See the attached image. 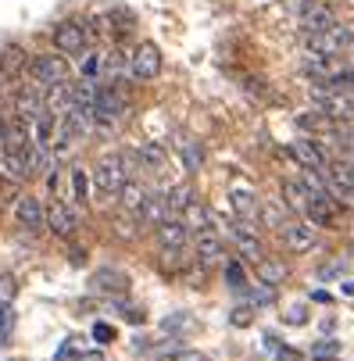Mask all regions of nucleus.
<instances>
[{"instance_id": "1", "label": "nucleus", "mask_w": 354, "mask_h": 361, "mask_svg": "<svg viewBox=\"0 0 354 361\" xmlns=\"http://www.w3.org/2000/svg\"><path fill=\"white\" fill-rule=\"evenodd\" d=\"M93 190L100 197H118V190L129 183V161H126V154H104V158H97L93 165Z\"/></svg>"}, {"instance_id": "2", "label": "nucleus", "mask_w": 354, "mask_h": 361, "mask_svg": "<svg viewBox=\"0 0 354 361\" xmlns=\"http://www.w3.org/2000/svg\"><path fill=\"white\" fill-rule=\"evenodd\" d=\"M308 93H312V104H315L322 115H329L333 122H347V126H354V93L329 90V86H322V82H315Z\"/></svg>"}, {"instance_id": "3", "label": "nucleus", "mask_w": 354, "mask_h": 361, "mask_svg": "<svg viewBox=\"0 0 354 361\" xmlns=\"http://www.w3.org/2000/svg\"><path fill=\"white\" fill-rule=\"evenodd\" d=\"M354 43V25L350 22H336L329 32H315V36H305V50L308 54H340V50H347Z\"/></svg>"}, {"instance_id": "4", "label": "nucleus", "mask_w": 354, "mask_h": 361, "mask_svg": "<svg viewBox=\"0 0 354 361\" xmlns=\"http://www.w3.org/2000/svg\"><path fill=\"white\" fill-rule=\"evenodd\" d=\"M29 75L39 90H50L58 82H68V65L58 54H36V58H29Z\"/></svg>"}, {"instance_id": "5", "label": "nucleus", "mask_w": 354, "mask_h": 361, "mask_svg": "<svg viewBox=\"0 0 354 361\" xmlns=\"http://www.w3.org/2000/svg\"><path fill=\"white\" fill-rule=\"evenodd\" d=\"M336 11L329 4H322V0H308L305 8L297 11V25H300V36H315V32H329L336 25Z\"/></svg>"}, {"instance_id": "6", "label": "nucleus", "mask_w": 354, "mask_h": 361, "mask_svg": "<svg viewBox=\"0 0 354 361\" xmlns=\"http://www.w3.org/2000/svg\"><path fill=\"white\" fill-rule=\"evenodd\" d=\"M279 236H283L286 250H293V254L312 250V247H315V240H319V233H315V222H312V219H286V222L279 226Z\"/></svg>"}, {"instance_id": "7", "label": "nucleus", "mask_w": 354, "mask_h": 361, "mask_svg": "<svg viewBox=\"0 0 354 361\" xmlns=\"http://www.w3.org/2000/svg\"><path fill=\"white\" fill-rule=\"evenodd\" d=\"M286 154H290L300 169H315V172H326V169H329V165H326L322 140H315V136H297V140L286 147Z\"/></svg>"}, {"instance_id": "8", "label": "nucleus", "mask_w": 354, "mask_h": 361, "mask_svg": "<svg viewBox=\"0 0 354 361\" xmlns=\"http://www.w3.org/2000/svg\"><path fill=\"white\" fill-rule=\"evenodd\" d=\"M329 190L336 193L340 204H354V158H336L329 169Z\"/></svg>"}, {"instance_id": "9", "label": "nucleus", "mask_w": 354, "mask_h": 361, "mask_svg": "<svg viewBox=\"0 0 354 361\" xmlns=\"http://www.w3.org/2000/svg\"><path fill=\"white\" fill-rule=\"evenodd\" d=\"M161 72V50H158V43H140L136 50H133V79H140V82H150Z\"/></svg>"}, {"instance_id": "10", "label": "nucleus", "mask_w": 354, "mask_h": 361, "mask_svg": "<svg viewBox=\"0 0 354 361\" xmlns=\"http://www.w3.org/2000/svg\"><path fill=\"white\" fill-rule=\"evenodd\" d=\"M47 229L54 233V236H61V240H68L79 229V215L68 208L65 200H50L47 204Z\"/></svg>"}, {"instance_id": "11", "label": "nucleus", "mask_w": 354, "mask_h": 361, "mask_svg": "<svg viewBox=\"0 0 354 361\" xmlns=\"http://www.w3.org/2000/svg\"><path fill=\"white\" fill-rule=\"evenodd\" d=\"M129 276L122 272V269H111V265H104V269H97L93 276H90V290L93 293H108V297H122V293H129Z\"/></svg>"}, {"instance_id": "12", "label": "nucleus", "mask_w": 354, "mask_h": 361, "mask_svg": "<svg viewBox=\"0 0 354 361\" xmlns=\"http://www.w3.org/2000/svg\"><path fill=\"white\" fill-rule=\"evenodd\" d=\"M229 236H233L240 257H247V262H262V257H265V250H262V236H258L255 222H236V226L229 229Z\"/></svg>"}, {"instance_id": "13", "label": "nucleus", "mask_w": 354, "mask_h": 361, "mask_svg": "<svg viewBox=\"0 0 354 361\" xmlns=\"http://www.w3.org/2000/svg\"><path fill=\"white\" fill-rule=\"evenodd\" d=\"M54 47H58V54H68V58L83 54L86 50V29L79 22H61L54 29Z\"/></svg>"}, {"instance_id": "14", "label": "nucleus", "mask_w": 354, "mask_h": 361, "mask_svg": "<svg viewBox=\"0 0 354 361\" xmlns=\"http://www.w3.org/2000/svg\"><path fill=\"white\" fill-rule=\"evenodd\" d=\"M15 219H18V226L22 229H29V233H39L43 226H47V208L36 200V197H18V204H15Z\"/></svg>"}, {"instance_id": "15", "label": "nucleus", "mask_w": 354, "mask_h": 361, "mask_svg": "<svg viewBox=\"0 0 354 361\" xmlns=\"http://www.w3.org/2000/svg\"><path fill=\"white\" fill-rule=\"evenodd\" d=\"M229 204H233V212H236V219H240V222H255V219L262 215L255 190L243 186V183H233V190H229Z\"/></svg>"}, {"instance_id": "16", "label": "nucleus", "mask_w": 354, "mask_h": 361, "mask_svg": "<svg viewBox=\"0 0 354 361\" xmlns=\"http://www.w3.org/2000/svg\"><path fill=\"white\" fill-rule=\"evenodd\" d=\"M154 236H158V243H161V247H186L193 233L186 229L183 215H169L165 222H158V226H154Z\"/></svg>"}, {"instance_id": "17", "label": "nucleus", "mask_w": 354, "mask_h": 361, "mask_svg": "<svg viewBox=\"0 0 354 361\" xmlns=\"http://www.w3.org/2000/svg\"><path fill=\"white\" fill-rule=\"evenodd\" d=\"M312 186L305 183V179H286L283 183V200H286V208L293 212V215H308V204H312Z\"/></svg>"}, {"instance_id": "18", "label": "nucleus", "mask_w": 354, "mask_h": 361, "mask_svg": "<svg viewBox=\"0 0 354 361\" xmlns=\"http://www.w3.org/2000/svg\"><path fill=\"white\" fill-rule=\"evenodd\" d=\"M336 193L333 190H322V193H312V204H308V215L305 219H312L315 226H326V222H333L336 219Z\"/></svg>"}, {"instance_id": "19", "label": "nucleus", "mask_w": 354, "mask_h": 361, "mask_svg": "<svg viewBox=\"0 0 354 361\" xmlns=\"http://www.w3.org/2000/svg\"><path fill=\"white\" fill-rule=\"evenodd\" d=\"M147 193H150V190H147L143 183H136V179H129V183H126V186L118 190V208L140 219V212H143V200H147Z\"/></svg>"}, {"instance_id": "20", "label": "nucleus", "mask_w": 354, "mask_h": 361, "mask_svg": "<svg viewBox=\"0 0 354 361\" xmlns=\"http://www.w3.org/2000/svg\"><path fill=\"white\" fill-rule=\"evenodd\" d=\"M183 222H186V229H190L193 236H197V233H208V229L215 226V212H212V208H205L200 200H193L190 208L183 212Z\"/></svg>"}, {"instance_id": "21", "label": "nucleus", "mask_w": 354, "mask_h": 361, "mask_svg": "<svg viewBox=\"0 0 354 361\" xmlns=\"http://www.w3.org/2000/svg\"><path fill=\"white\" fill-rule=\"evenodd\" d=\"M169 219V197L165 193H147L143 200V212H140V222L143 226H158Z\"/></svg>"}, {"instance_id": "22", "label": "nucleus", "mask_w": 354, "mask_h": 361, "mask_svg": "<svg viewBox=\"0 0 354 361\" xmlns=\"http://www.w3.org/2000/svg\"><path fill=\"white\" fill-rule=\"evenodd\" d=\"M193 250H197V262L200 265H212L215 257H222V240L208 229V233H197L193 236Z\"/></svg>"}, {"instance_id": "23", "label": "nucleus", "mask_w": 354, "mask_h": 361, "mask_svg": "<svg viewBox=\"0 0 354 361\" xmlns=\"http://www.w3.org/2000/svg\"><path fill=\"white\" fill-rule=\"evenodd\" d=\"M133 158H136V165H140L143 172H158V169L165 165V150H161L158 143H140V147L133 150Z\"/></svg>"}, {"instance_id": "24", "label": "nucleus", "mask_w": 354, "mask_h": 361, "mask_svg": "<svg viewBox=\"0 0 354 361\" xmlns=\"http://www.w3.org/2000/svg\"><path fill=\"white\" fill-rule=\"evenodd\" d=\"M161 269L169 276H183L190 269V257H186V247H161Z\"/></svg>"}, {"instance_id": "25", "label": "nucleus", "mask_w": 354, "mask_h": 361, "mask_svg": "<svg viewBox=\"0 0 354 361\" xmlns=\"http://www.w3.org/2000/svg\"><path fill=\"white\" fill-rule=\"evenodd\" d=\"M176 158L183 161L186 172H197L200 165H205V150H200L193 140H179V143H176Z\"/></svg>"}, {"instance_id": "26", "label": "nucleus", "mask_w": 354, "mask_h": 361, "mask_svg": "<svg viewBox=\"0 0 354 361\" xmlns=\"http://www.w3.org/2000/svg\"><path fill=\"white\" fill-rule=\"evenodd\" d=\"M25 68H29L25 50H22V47H8V50H4V58H0V72H4L8 79H15V75L25 72Z\"/></svg>"}, {"instance_id": "27", "label": "nucleus", "mask_w": 354, "mask_h": 361, "mask_svg": "<svg viewBox=\"0 0 354 361\" xmlns=\"http://www.w3.org/2000/svg\"><path fill=\"white\" fill-rule=\"evenodd\" d=\"M165 197H169V215H183V212L190 208V204L197 200V197H193V190H190L186 183H179V186H172V190H169Z\"/></svg>"}, {"instance_id": "28", "label": "nucleus", "mask_w": 354, "mask_h": 361, "mask_svg": "<svg viewBox=\"0 0 354 361\" xmlns=\"http://www.w3.org/2000/svg\"><path fill=\"white\" fill-rule=\"evenodd\" d=\"M322 86H329V90H343V93H354V68H350V65H336V68L322 79Z\"/></svg>"}, {"instance_id": "29", "label": "nucleus", "mask_w": 354, "mask_h": 361, "mask_svg": "<svg viewBox=\"0 0 354 361\" xmlns=\"http://www.w3.org/2000/svg\"><path fill=\"white\" fill-rule=\"evenodd\" d=\"M255 272H258V279L269 283V286H279V283L286 279V265L272 262V257H269V262H265V257H262V262H255Z\"/></svg>"}, {"instance_id": "30", "label": "nucleus", "mask_w": 354, "mask_h": 361, "mask_svg": "<svg viewBox=\"0 0 354 361\" xmlns=\"http://www.w3.org/2000/svg\"><path fill=\"white\" fill-rule=\"evenodd\" d=\"M140 226H143V222H140L136 215H129V212H122V215L111 219V229H115L118 240H136V236H140Z\"/></svg>"}, {"instance_id": "31", "label": "nucleus", "mask_w": 354, "mask_h": 361, "mask_svg": "<svg viewBox=\"0 0 354 361\" xmlns=\"http://www.w3.org/2000/svg\"><path fill=\"white\" fill-rule=\"evenodd\" d=\"M154 361H205V354H200V350H186L183 343H176V347L158 350V354H154Z\"/></svg>"}, {"instance_id": "32", "label": "nucleus", "mask_w": 354, "mask_h": 361, "mask_svg": "<svg viewBox=\"0 0 354 361\" xmlns=\"http://www.w3.org/2000/svg\"><path fill=\"white\" fill-rule=\"evenodd\" d=\"M15 307L11 304H0V347L11 343V333H15Z\"/></svg>"}, {"instance_id": "33", "label": "nucleus", "mask_w": 354, "mask_h": 361, "mask_svg": "<svg viewBox=\"0 0 354 361\" xmlns=\"http://www.w3.org/2000/svg\"><path fill=\"white\" fill-rule=\"evenodd\" d=\"M226 283H229L236 293H247V272H243L240 262H229V265H226Z\"/></svg>"}, {"instance_id": "34", "label": "nucleus", "mask_w": 354, "mask_h": 361, "mask_svg": "<svg viewBox=\"0 0 354 361\" xmlns=\"http://www.w3.org/2000/svg\"><path fill=\"white\" fill-rule=\"evenodd\" d=\"M247 300L255 304V307H265V304L276 300V286H269V283H262L258 290H250V286H247Z\"/></svg>"}, {"instance_id": "35", "label": "nucleus", "mask_w": 354, "mask_h": 361, "mask_svg": "<svg viewBox=\"0 0 354 361\" xmlns=\"http://www.w3.org/2000/svg\"><path fill=\"white\" fill-rule=\"evenodd\" d=\"M86 193H90V179H86V172H83V169H72V197H75L79 204H86Z\"/></svg>"}, {"instance_id": "36", "label": "nucleus", "mask_w": 354, "mask_h": 361, "mask_svg": "<svg viewBox=\"0 0 354 361\" xmlns=\"http://www.w3.org/2000/svg\"><path fill=\"white\" fill-rule=\"evenodd\" d=\"M190 326H193V319H190L186 312H176V315L161 319V329H165V333H179V329H190Z\"/></svg>"}, {"instance_id": "37", "label": "nucleus", "mask_w": 354, "mask_h": 361, "mask_svg": "<svg viewBox=\"0 0 354 361\" xmlns=\"http://www.w3.org/2000/svg\"><path fill=\"white\" fill-rule=\"evenodd\" d=\"M100 72H104V58H100V54H86V61H83V79H97Z\"/></svg>"}, {"instance_id": "38", "label": "nucleus", "mask_w": 354, "mask_h": 361, "mask_svg": "<svg viewBox=\"0 0 354 361\" xmlns=\"http://www.w3.org/2000/svg\"><path fill=\"white\" fill-rule=\"evenodd\" d=\"M18 297V283L11 276H0V304H11Z\"/></svg>"}, {"instance_id": "39", "label": "nucleus", "mask_w": 354, "mask_h": 361, "mask_svg": "<svg viewBox=\"0 0 354 361\" xmlns=\"http://www.w3.org/2000/svg\"><path fill=\"white\" fill-rule=\"evenodd\" d=\"M233 326H250V322H255V304H243V307H236V312H233V319H229Z\"/></svg>"}, {"instance_id": "40", "label": "nucleus", "mask_w": 354, "mask_h": 361, "mask_svg": "<svg viewBox=\"0 0 354 361\" xmlns=\"http://www.w3.org/2000/svg\"><path fill=\"white\" fill-rule=\"evenodd\" d=\"M283 322H286V326H305V322H308V312H305V304H293L290 312L283 315Z\"/></svg>"}, {"instance_id": "41", "label": "nucleus", "mask_w": 354, "mask_h": 361, "mask_svg": "<svg viewBox=\"0 0 354 361\" xmlns=\"http://www.w3.org/2000/svg\"><path fill=\"white\" fill-rule=\"evenodd\" d=\"M118 312H122V319L126 322H133V326H140L143 322V307H136V304H115Z\"/></svg>"}, {"instance_id": "42", "label": "nucleus", "mask_w": 354, "mask_h": 361, "mask_svg": "<svg viewBox=\"0 0 354 361\" xmlns=\"http://www.w3.org/2000/svg\"><path fill=\"white\" fill-rule=\"evenodd\" d=\"M312 354H315V357H336V354H340V343H336V340H322V343L312 347Z\"/></svg>"}, {"instance_id": "43", "label": "nucleus", "mask_w": 354, "mask_h": 361, "mask_svg": "<svg viewBox=\"0 0 354 361\" xmlns=\"http://www.w3.org/2000/svg\"><path fill=\"white\" fill-rule=\"evenodd\" d=\"M93 340H97V343H111V340H115V326L97 322V326H93Z\"/></svg>"}, {"instance_id": "44", "label": "nucleus", "mask_w": 354, "mask_h": 361, "mask_svg": "<svg viewBox=\"0 0 354 361\" xmlns=\"http://www.w3.org/2000/svg\"><path fill=\"white\" fill-rule=\"evenodd\" d=\"M343 272V257H336V262H329V265H319V279H333V276H340Z\"/></svg>"}, {"instance_id": "45", "label": "nucleus", "mask_w": 354, "mask_h": 361, "mask_svg": "<svg viewBox=\"0 0 354 361\" xmlns=\"http://www.w3.org/2000/svg\"><path fill=\"white\" fill-rule=\"evenodd\" d=\"M276 361H300V350H293V347H279V350H276Z\"/></svg>"}, {"instance_id": "46", "label": "nucleus", "mask_w": 354, "mask_h": 361, "mask_svg": "<svg viewBox=\"0 0 354 361\" xmlns=\"http://www.w3.org/2000/svg\"><path fill=\"white\" fill-rule=\"evenodd\" d=\"M262 343H265V350H272V354H276V350H279V347H283V343H279V340H276V336H265V340H262Z\"/></svg>"}, {"instance_id": "47", "label": "nucleus", "mask_w": 354, "mask_h": 361, "mask_svg": "<svg viewBox=\"0 0 354 361\" xmlns=\"http://www.w3.org/2000/svg\"><path fill=\"white\" fill-rule=\"evenodd\" d=\"M79 361H100V350H90V354H83Z\"/></svg>"}, {"instance_id": "48", "label": "nucleus", "mask_w": 354, "mask_h": 361, "mask_svg": "<svg viewBox=\"0 0 354 361\" xmlns=\"http://www.w3.org/2000/svg\"><path fill=\"white\" fill-rule=\"evenodd\" d=\"M343 293H347V297H354V279H347V283H343Z\"/></svg>"}, {"instance_id": "49", "label": "nucleus", "mask_w": 354, "mask_h": 361, "mask_svg": "<svg viewBox=\"0 0 354 361\" xmlns=\"http://www.w3.org/2000/svg\"><path fill=\"white\" fill-rule=\"evenodd\" d=\"M315 361H326V357H315ZM329 361H333V357H329Z\"/></svg>"}]
</instances>
